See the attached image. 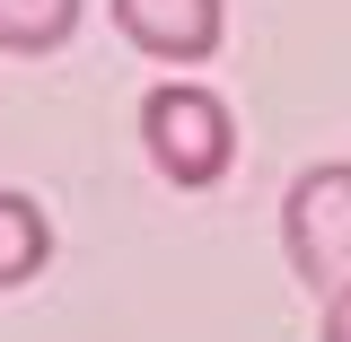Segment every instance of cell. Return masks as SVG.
Here are the masks:
<instances>
[{
	"label": "cell",
	"instance_id": "5",
	"mask_svg": "<svg viewBox=\"0 0 351 342\" xmlns=\"http://www.w3.org/2000/svg\"><path fill=\"white\" fill-rule=\"evenodd\" d=\"M44 263H53V219H44L27 193H0V290L36 281Z\"/></svg>",
	"mask_w": 351,
	"mask_h": 342
},
{
	"label": "cell",
	"instance_id": "4",
	"mask_svg": "<svg viewBox=\"0 0 351 342\" xmlns=\"http://www.w3.org/2000/svg\"><path fill=\"white\" fill-rule=\"evenodd\" d=\"M80 18L88 0H0V53H62Z\"/></svg>",
	"mask_w": 351,
	"mask_h": 342
},
{
	"label": "cell",
	"instance_id": "3",
	"mask_svg": "<svg viewBox=\"0 0 351 342\" xmlns=\"http://www.w3.org/2000/svg\"><path fill=\"white\" fill-rule=\"evenodd\" d=\"M106 9H114V27H123L132 53L176 62V71L211 62L219 36H228V0H106Z\"/></svg>",
	"mask_w": 351,
	"mask_h": 342
},
{
	"label": "cell",
	"instance_id": "6",
	"mask_svg": "<svg viewBox=\"0 0 351 342\" xmlns=\"http://www.w3.org/2000/svg\"><path fill=\"white\" fill-rule=\"evenodd\" d=\"M316 342H351V281L325 290V334H316Z\"/></svg>",
	"mask_w": 351,
	"mask_h": 342
},
{
	"label": "cell",
	"instance_id": "2",
	"mask_svg": "<svg viewBox=\"0 0 351 342\" xmlns=\"http://www.w3.org/2000/svg\"><path fill=\"white\" fill-rule=\"evenodd\" d=\"M281 255H290V272L316 299L334 281H351V158H325V167L290 175V193H281Z\"/></svg>",
	"mask_w": 351,
	"mask_h": 342
},
{
	"label": "cell",
	"instance_id": "1",
	"mask_svg": "<svg viewBox=\"0 0 351 342\" xmlns=\"http://www.w3.org/2000/svg\"><path fill=\"white\" fill-rule=\"evenodd\" d=\"M141 149L176 193H211L237 167V114L228 97H211L202 80H158L141 97Z\"/></svg>",
	"mask_w": 351,
	"mask_h": 342
}]
</instances>
